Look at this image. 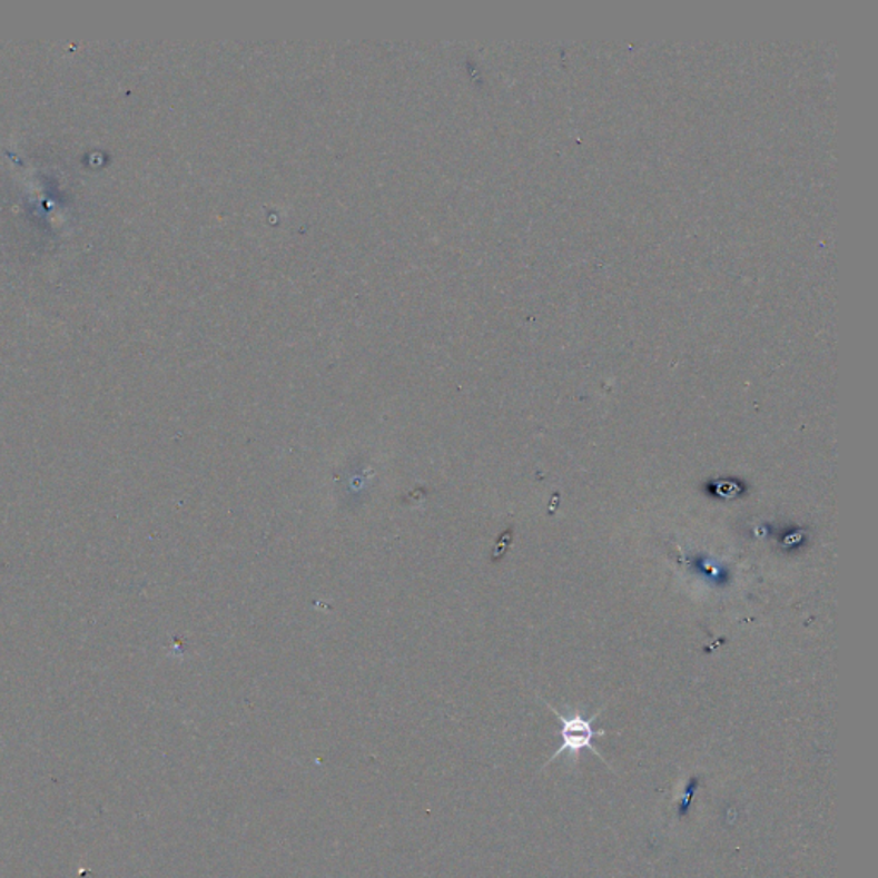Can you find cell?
<instances>
[{"label": "cell", "mask_w": 878, "mask_h": 878, "mask_svg": "<svg viewBox=\"0 0 878 878\" xmlns=\"http://www.w3.org/2000/svg\"><path fill=\"white\" fill-rule=\"evenodd\" d=\"M550 709L553 710L556 718L560 719L561 728L558 731V737L561 738L560 748H558L556 753L551 757L550 762H554V760L560 759V757L569 756L573 762L580 759L582 756L583 750H591L594 756H598L602 762H605L604 757L599 753L598 748L594 747L595 738H604L608 737V731L604 729H594V721L601 714V710L595 712L591 719L583 718L582 712H572L570 716L561 714L558 712L554 707L550 706ZM608 763V762H605ZM610 766V763H608Z\"/></svg>", "instance_id": "obj_1"}]
</instances>
